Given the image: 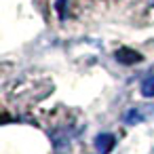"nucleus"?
<instances>
[{
  "mask_svg": "<svg viewBox=\"0 0 154 154\" xmlns=\"http://www.w3.org/2000/svg\"><path fill=\"white\" fill-rule=\"evenodd\" d=\"M114 146H116V137H114L112 133H101V135L95 137V148H97L101 154H110V152L114 150Z\"/></svg>",
  "mask_w": 154,
  "mask_h": 154,
  "instance_id": "f257e3e1",
  "label": "nucleus"
},
{
  "mask_svg": "<svg viewBox=\"0 0 154 154\" xmlns=\"http://www.w3.org/2000/svg\"><path fill=\"white\" fill-rule=\"evenodd\" d=\"M116 59L120 63H135V61H141V55L131 49H120V51H116Z\"/></svg>",
  "mask_w": 154,
  "mask_h": 154,
  "instance_id": "f03ea898",
  "label": "nucleus"
},
{
  "mask_svg": "<svg viewBox=\"0 0 154 154\" xmlns=\"http://www.w3.org/2000/svg\"><path fill=\"white\" fill-rule=\"evenodd\" d=\"M143 120V114H141V110H137V108H131L127 114H125V122L127 125H137V122H141Z\"/></svg>",
  "mask_w": 154,
  "mask_h": 154,
  "instance_id": "7ed1b4c3",
  "label": "nucleus"
},
{
  "mask_svg": "<svg viewBox=\"0 0 154 154\" xmlns=\"http://www.w3.org/2000/svg\"><path fill=\"white\" fill-rule=\"evenodd\" d=\"M141 95L143 97H154V76L143 78V82H141Z\"/></svg>",
  "mask_w": 154,
  "mask_h": 154,
  "instance_id": "20e7f679",
  "label": "nucleus"
},
{
  "mask_svg": "<svg viewBox=\"0 0 154 154\" xmlns=\"http://www.w3.org/2000/svg\"><path fill=\"white\" fill-rule=\"evenodd\" d=\"M150 5H152V7H154V0H150Z\"/></svg>",
  "mask_w": 154,
  "mask_h": 154,
  "instance_id": "39448f33",
  "label": "nucleus"
}]
</instances>
